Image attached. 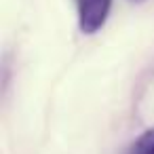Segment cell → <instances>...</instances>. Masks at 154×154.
<instances>
[{
    "label": "cell",
    "instance_id": "cell-3",
    "mask_svg": "<svg viewBox=\"0 0 154 154\" xmlns=\"http://www.w3.org/2000/svg\"><path fill=\"white\" fill-rule=\"evenodd\" d=\"M131 2H143V0H131Z\"/></svg>",
    "mask_w": 154,
    "mask_h": 154
},
{
    "label": "cell",
    "instance_id": "cell-2",
    "mask_svg": "<svg viewBox=\"0 0 154 154\" xmlns=\"http://www.w3.org/2000/svg\"><path fill=\"white\" fill-rule=\"evenodd\" d=\"M125 154H154V129H148L143 131L131 146Z\"/></svg>",
    "mask_w": 154,
    "mask_h": 154
},
{
    "label": "cell",
    "instance_id": "cell-1",
    "mask_svg": "<svg viewBox=\"0 0 154 154\" xmlns=\"http://www.w3.org/2000/svg\"><path fill=\"white\" fill-rule=\"evenodd\" d=\"M112 0H76L78 28L82 34H95L108 21Z\"/></svg>",
    "mask_w": 154,
    "mask_h": 154
}]
</instances>
